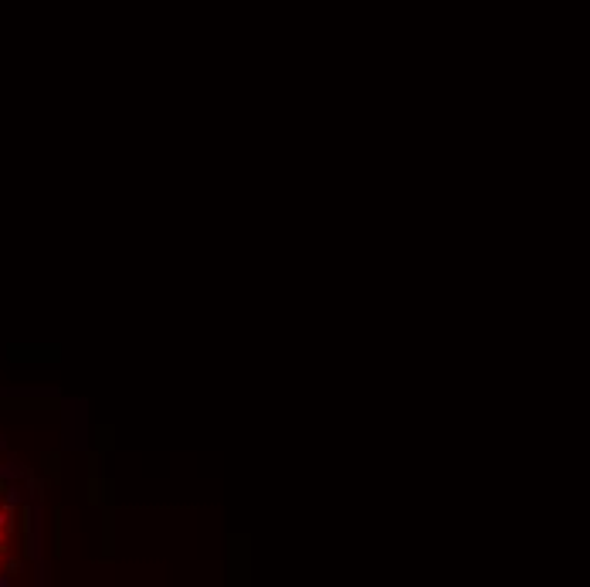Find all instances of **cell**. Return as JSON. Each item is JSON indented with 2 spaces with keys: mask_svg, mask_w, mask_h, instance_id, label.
Masks as SVG:
<instances>
[{
  "mask_svg": "<svg viewBox=\"0 0 590 587\" xmlns=\"http://www.w3.org/2000/svg\"><path fill=\"white\" fill-rule=\"evenodd\" d=\"M3 523H7V516H3V513H0V526H3Z\"/></svg>",
  "mask_w": 590,
  "mask_h": 587,
  "instance_id": "obj_1",
  "label": "cell"
},
{
  "mask_svg": "<svg viewBox=\"0 0 590 587\" xmlns=\"http://www.w3.org/2000/svg\"><path fill=\"white\" fill-rule=\"evenodd\" d=\"M0 543H3V533H0Z\"/></svg>",
  "mask_w": 590,
  "mask_h": 587,
  "instance_id": "obj_2",
  "label": "cell"
}]
</instances>
